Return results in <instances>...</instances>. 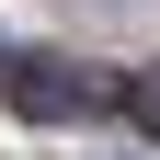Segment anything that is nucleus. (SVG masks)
Returning a JSON list of instances; mask_svg holds the SVG:
<instances>
[{"label":"nucleus","instance_id":"nucleus-2","mask_svg":"<svg viewBox=\"0 0 160 160\" xmlns=\"http://www.w3.org/2000/svg\"><path fill=\"white\" fill-rule=\"evenodd\" d=\"M126 114H137V126L160 137V69H137V80H126Z\"/></svg>","mask_w":160,"mask_h":160},{"label":"nucleus","instance_id":"nucleus-1","mask_svg":"<svg viewBox=\"0 0 160 160\" xmlns=\"http://www.w3.org/2000/svg\"><path fill=\"white\" fill-rule=\"evenodd\" d=\"M0 103H12V114H34V126H57V114H92V103H114V80L69 69V57H0Z\"/></svg>","mask_w":160,"mask_h":160}]
</instances>
